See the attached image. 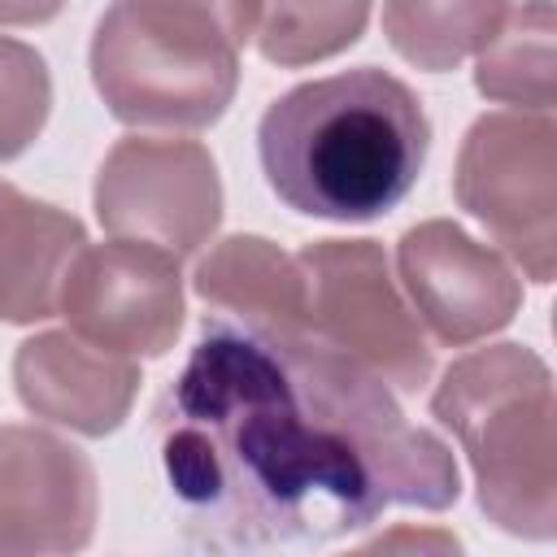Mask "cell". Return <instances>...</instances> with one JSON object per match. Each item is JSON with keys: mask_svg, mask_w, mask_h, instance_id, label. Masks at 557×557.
I'll list each match as a JSON object with an SVG mask.
<instances>
[{"mask_svg": "<svg viewBox=\"0 0 557 557\" xmlns=\"http://www.w3.org/2000/svg\"><path fill=\"white\" fill-rule=\"evenodd\" d=\"M152 418L191 548L331 544L387 505L448 509L461 496L444 440L413 426L379 374L309 326L205 318Z\"/></svg>", "mask_w": 557, "mask_h": 557, "instance_id": "obj_1", "label": "cell"}, {"mask_svg": "<svg viewBox=\"0 0 557 557\" xmlns=\"http://www.w3.org/2000/svg\"><path fill=\"white\" fill-rule=\"evenodd\" d=\"M426 148L422 100L374 65L292 87L257 126L270 191L326 222H370L396 209L418 183Z\"/></svg>", "mask_w": 557, "mask_h": 557, "instance_id": "obj_2", "label": "cell"}, {"mask_svg": "<svg viewBox=\"0 0 557 557\" xmlns=\"http://www.w3.org/2000/svg\"><path fill=\"white\" fill-rule=\"evenodd\" d=\"M257 17L261 0H113L91 35V83L126 126H213Z\"/></svg>", "mask_w": 557, "mask_h": 557, "instance_id": "obj_3", "label": "cell"}, {"mask_svg": "<svg viewBox=\"0 0 557 557\" xmlns=\"http://www.w3.org/2000/svg\"><path fill=\"white\" fill-rule=\"evenodd\" d=\"M431 413L470 457L479 509L509 535H557V405L553 374L522 344H492L453 361Z\"/></svg>", "mask_w": 557, "mask_h": 557, "instance_id": "obj_4", "label": "cell"}, {"mask_svg": "<svg viewBox=\"0 0 557 557\" xmlns=\"http://www.w3.org/2000/svg\"><path fill=\"white\" fill-rule=\"evenodd\" d=\"M457 205L527 270L553 283L557 270V126L548 113H483L457 152Z\"/></svg>", "mask_w": 557, "mask_h": 557, "instance_id": "obj_5", "label": "cell"}, {"mask_svg": "<svg viewBox=\"0 0 557 557\" xmlns=\"http://www.w3.org/2000/svg\"><path fill=\"white\" fill-rule=\"evenodd\" d=\"M305 278V322L318 339L348 352L396 392L431 379V348L400 300L374 239H318L296 252Z\"/></svg>", "mask_w": 557, "mask_h": 557, "instance_id": "obj_6", "label": "cell"}, {"mask_svg": "<svg viewBox=\"0 0 557 557\" xmlns=\"http://www.w3.org/2000/svg\"><path fill=\"white\" fill-rule=\"evenodd\" d=\"M91 200L109 235L157 244L174 257L196 252L222 222V178L196 139H117L100 161Z\"/></svg>", "mask_w": 557, "mask_h": 557, "instance_id": "obj_7", "label": "cell"}, {"mask_svg": "<svg viewBox=\"0 0 557 557\" xmlns=\"http://www.w3.org/2000/svg\"><path fill=\"white\" fill-rule=\"evenodd\" d=\"M57 309L70 331L96 348L122 357H165L183 331L178 257L117 235L96 248L83 244L61 278Z\"/></svg>", "mask_w": 557, "mask_h": 557, "instance_id": "obj_8", "label": "cell"}, {"mask_svg": "<svg viewBox=\"0 0 557 557\" xmlns=\"http://www.w3.org/2000/svg\"><path fill=\"white\" fill-rule=\"evenodd\" d=\"M96 470L70 440L0 426V557L78 553L96 531Z\"/></svg>", "mask_w": 557, "mask_h": 557, "instance_id": "obj_9", "label": "cell"}, {"mask_svg": "<svg viewBox=\"0 0 557 557\" xmlns=\"http://www.w3.org/2000/svg\"><path fill=\"white\" fill-rule=\"evenodd\" d=\"M396 270L413 300V318L453 348L509 326L522 305V283L505 257L474 244L448 218L409 226L396 244Z\"/></svg>", "mask_w": 557, "mask_h": 557, "instance_id": "obj_10", "label": "cell"}, {"mask_svg": "<svg viewBox=\"0 0 557 557\" xmlns=\"http://www.w3.org/2000/svg\"><path fill=\"white\" fill-rule=\"evenodd\" d=\"M139 383L144 379L131 357L96 348L74 331H44L13 357L17 400L35 418L70 426L78 435L117 431L135 405Z\"/></svg>", "mask_w": 557, "mask_h": 557, "instance_id": "obj_11", "label": "cell"}, {"mask_svg": "<svg viewBox=\"0 0 557 557\" xmlns=\"http://www.w3.org/2000/svg\"><path fill=\"white\" fill-rule=\"evenodd\" d=\"M87 231L74 213L0 183V318L44 322L57 313L61 278Z\"/></svg>", "mask_w": 557, "mask_h": 557, "instance_id": "obj_12", "label": "cell"}, {"mask_svg": "<svg viewBox=\"0 0 557 557\" xmlns=\"http://www.w3.org/2000/svg\"><path fill=\"white\" fill-rule=\"evenodd\" d=\"M196 292L222 318L261 331H292L305 322L300 261L261 235H231L209 248L196 265Z\"/></svg>", "mask_w": 557, "mask_h": 557, "instance_id": "obj_13", "label": "cell"}, {"mask_svg": "<svg viewBox=\"0 0 557 557\" xmlns=\"http://www.w3.org/2000/svg\"><path fill=\"white\" fill-rule=\"evenodd\" d=\"M553 35H557L553 0H527L522 9H509L500 30L474 52L479 96L527 113H553V96H557Z\"/></svg>", "mask_w": 557, "mask_h": 557, "instance_id": "obj_14", "label": "cell"}, {"mask_svg": "<svg viewBox=\"0 0 557 557\" xmlns=\"http://www.w3.org/2000/svg\"><path fill=\"white\" fill-rule=\"evenodd\" d=\"M509 4L513 0H383V35L409 65L444 74L500 30Z\"/></svg>", "mask_w": 557, "mask_h": 557, "instance_id": "obj_15", "label": "cell"}, {"mask_svg": "<svg viewBox=\"0 0 557 557\" xmlns=\"http://www.w3.org/2000/svg\"><path fill=\"white\" fill-rule=\"evenodd\" d=\"M370 0H261L257 52L270 65L300 70L361 39Z\"/></svg>", "mask_w": 557, "mask_h": 557, "instance_id": "obj_16", "label": "cell"}, {"mask_svg": "<svg viewBox=\"0 0 557 557\" xmlns=\"http://www.w3.org/2000/svg\"><path fill=\"white\" fill-rule=\"evenodd\" d=\"M65 9V0H0V26H44Z\"/></svg>", "mask_w": 557, "mask_h": 557, "instance_id": "obj_17", "label": "cell"}, {"mask_svg": "<svg viewBox=\"0 0 557 557\" xmlns=\"http://www.w3.org/2000/svg\"><path fill=\"white\" fill-rule=\"evenodd\" d=\"M387 544H413V535L405 531V535H396V540H379L374 548H387ZM418 544H453V540H422V535H418ZM453 548H457V544H453Z\"/></svg>", "mask_w": 557, "mask_h": 557, "instance_id": "obj_18", "label": "cell"}]
</instances>
